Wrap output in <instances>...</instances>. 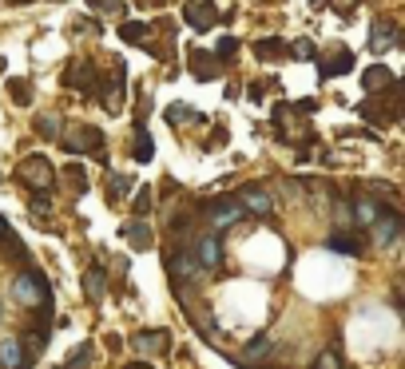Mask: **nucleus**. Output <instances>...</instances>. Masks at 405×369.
Masks as SVG:
<instances>
[{
	"label": "nucleus",
	"instance_id": "nucleus-1",
	"mask_svg": "<svg viewBox=\"0 0 405 369\" xmlns=\"http://www.w3.org/2000/svg\"><path fill=\"white\" fill-rule=\"evenodd\" d=\"M12 298H17L24 310H40L44 302H52V286H48V278L40 270H24L12 278Z\"/></svg>",
	"mask_w": 405,
	"mask_h": 369
},
{
	"label": "nucleus",
	"instance_id": "nucleus-2",
	"mask_svg": "<svg viewBox=\"0 0 405 369\" xmlns=\"http://www.w3.org/2000/svg\"><path fill=\"white\" fill-rule=\"evenodd\" d=\"M17 175H20V183H24V187H32L36 195H44L52 183H56V167H52L44 155H24Z\"/></svg>",
	"mask_w": 405,
	"mask_h": 369
},
{
	"label": "nucleus",
	"instance_id": "nucleus-3",
	"mask_svg": "<svg viewBox=\"0 0 405 369\" xmlns=\"http://www.w3.org/2000/svg\"><path fill=\"white\" fill-rule=\"evenodd\" d=\"M60 143H64V151H72V155H80V151L99 155V151H103V131L88 128V123H72V128L60 135Z\"/></svg>",
	"mask_w": 405,
	"mask_h": 369
},
{
	"label": "nucleus",
	"instance_id": "nucleus-4",
	"mask_svg": "<svg viewBox=\"0 0 405 369\" xmlns=\"http://www.w3.org/2000/svg\"><path fill=\"white\" fill-rule=\"evenodd\" d=\"M275 123L286 131L282 139H290V143H298V139H306V135H310V131H306V119H302V112H298V108H275Z\"/></svg>",
	"mask_w": 405,
	"mask_h": 369
},
{
	"label": "nucleus",
	"instance_id": "nucleus-5",
	"mask_svg": "<svg viewBox=\"0 0 405 369\" xmlns=\"http://www.w3.org/2000/svg\"><path fill=\"white\" fill-rule=\"evenodd\" d=\"M64 83L68 88H76V92H96L99 76H96V68L88 64V60H72L68 72H64Z\"/></svg>",
	"mask_w": 405,
	"mask_h": 369
},
{
	"label": "nucleus",
	"instance_id": "nucleus-6",
	"mask_svg": "<svg viewBox=\"0 0 405 369\" xmlns=\"http://www.w3.org/2000/svg\"><path fill=\"white\" fill-rule=\"evenodd\" d=\"M183 20L191 24L195 32H207L215 20H219V12H215V4H211V0H191V4L183 8Z\"/></svg>",
	"mask_w": 405,
	"mask_h": 369
},
{
	"label": "nucleus",
	"instance_id": "nucleus-7",
	"mask_svg": "<svg viewBox=\"0 0 405 369\" xmlns=\"http://www.w3.org/2000/svg\"><path fill=\"white\" fill-rule=\"evenodd\" d=\"M195 262H199L203 270H219V266H223V246H219L215 235H203V239H199V246H195Z\"/></svg>",
	"mask_w": 405,
	"mask_h": 369
},
{
	"label": "nucleus",
	"instance_id": "nucleus-8",
	"mask_svg": "<svg viewBox=\"0 0 405 369\" xmlns=\"http://www.w3.org/2000/svg\"><path fill=\"white\" fill-rule=\"evenodd\" d=\"M350 68H354V52H350V48H338V52H330L322 64H318V72H322V80H334V76L350 72Z\"/></svg>",
	"mask_w": 405,
	"mask_h": 369
},
{
	"label": "nucleus",
	"instance_id": "nucleus-9",
	"mask_svg": "<svg viewBox=\"0 0 405 369\" xmlns=\"http://www.w3.org/2000/svg\"><path fill=\"white\" fill-rule=\"evenodd\" d=\"M393 72H389L386 64H373V68H366V72H362V88H366V92H370V96H377V92H386V88H393Z\"/></svg>",
	"mask_w": 405,
	"mask_h": 369
},
{
	"label": "nucleus",
	"instance_id": "nucleus-10",
	"mask_svg": "<svg viewBox=\"0 0 405 369\" xmlns=\"http://www.w3.org/2000/svg\"><path fill=\"white\" fill-rule=\"evenodd\" d=\"M397 44V24H389V20H373L370 28V52H389Z\"/></svg>",
	"mask_w": 405,
	"mask_h": 369
},
{
	"label": "nucleus",
	"instance_id": "nucleus-11",
	"mask_svg": "<svg viewBox=\"0 0 405 369\" xmlns=\"http://www.w3.org/2000/svg\"><path fill=\"white\" fill-rule=\"evenodd\" d=\"M0 369H32V357L17 346V337L0 341Z\"/></svg>",
	"mask_w": 405,
	"mask_h": 369
},
{
	"label": "nucleus",
	"instance_id": "nucleus-12",
	"mask_svg": "<svg viewBox=\"0 0 405 369\" xmlns=\"http://www.w3.org/2000/svg\"><path fill=\"white\" fill-rule=\"evenodd\" d=\"M48 334H52V326H48V321H36L32 330H24V334H20L17 346H20L24 353H28V357H32V353H40L44 346H48Z\"/></svg>",
	"mask_w": 405,
	"mask_h": 369
},
{
	"label": "nucleus",
	"instance_id": "nucleus-13",
	"mask_svg": "<svg viewBox=\"0 0 405 369\" xmlns=\"http://www.w3.org/2000/svg\"><path fill=\"white\" fill-rule=\"evenodd\" d=\"M167 270H171V278H183V282H191L195 274H199V262H195V255H187V250H183V255H179V250H171V255H167Z\"/></svg>",
	"mask_w": 405,
	"mask_h": 369
},
{
	"label": "nucleus",
	"instance_id": "nucleus-14",
	"mask_svg": "<svg viewBox=\"0 0 405 369\" xmlns=\"http://www.w3.org/2000/svg\"><path fill=\"white\" fill-rule=\"evenodd\" d=\"M187 64H191L195 80H215V76H219V60H215L211 52H203V48H195L191 56H187Z\"/></svg>",
	"mask_w": 405,
	"mask_h": 369
},
{
	"label": "nucleus",
	"instance_id": "nucleus-15",
	"mask_svg": "<svg viewBox=\"0 0 405 369\" xmlns=\"http://www.w3.org/2000/svg\"><path fill=\"white\" fill-rule=\"evenodd\" d=\"M131 346L144 353V357H151V353H163V350H167V334H163V330H144V334H135V341H131Z\"/></svg>",
	"mask_w": 405,
	"mask_h": 369
},
{
	"label": "nucleus",
	"instance_id": "nucleus-16",
	"mask_svg": "<svg viewBox=\"0 0 405 369\" xmlns=\"http://www.w3.org/2000/svg\"><path fill=\"white\" fill-rule=\"evenodd\" d=\"M80 286H83V294H88V298H92V302H99V298H103V294H108V274L99 270V266H92V270H83Z\"/></svg>",
	"mask_w": 405,
	"mask_h": 369
},
{
	"label": "nucleus",
	"instance_id": "nucleus-17",
	"mask_svg": "<svg viewBox=\"0 0 405 369\" xmlns=\"http://www.w3.org/2000/svg\"><path fill=\"white\" fill-rule=\"evenodd\" d=\"M239 207L250 210V215H270V210H275V199L266 191H243L239 195Z\"/></svg>",
	"mask_w": 405,
	"mask_h": 369
},
{
	"label": "nucleus",
	"instance_id": "nucleus-18",
	"mask_svg": "<svg viewBox=\"0 0 405 369\" xmlns=\"http://www.w3.org/2000/svg\"><path fill=\"white\" fill-rule=\"evenodd\" d=\"M243 215H246V210L239 207V203H215V207H211V223H215V230H219V226L239 223Z\"/></svg>",
	"mask_w": 405,
	"mask_h": 369
},
{
	"label": "nucleus",
	"instance_id": "nucleus-19",
	"mask_svg": "<svg viewBox=\"0 0 405 369\" xmlns=\"http://www.w3.org/2000/svg\"><path fill=\"white\" fill-rule=\"evenodd\" d=\"M382 215H386V210L377 207L373 199H354V223H357V226H373L377 219H382Z\"/></svg>",
	"mask_w": 405,
	"mask_h": 369
},
{
	"label": "nucleus",
	"instance_id": "nucleus-20",
	"mask_svg": "<svg viewBox=\"0 0 405 369\" xmlns=\"http://www.w3.org/2000/svg\"><path fill=\"white\" fill-rule=\"evenodd\" d=\"M397 235H402V219L397 215H382L373 223V239L377 242H397Z\"/></svg>",
	"mask_w": 405,
	"mask_h": 369
},
{
	"label": "nucleus",
	"instance_id": "nucleus-21",
	"mask_svg": "<svg viewBox=\"0 0 405 369\" xmlns=\"http://www.w3.org/2000/svg\"><path fill=\"white\" fill-rule=\"evenodd\" d=\"M124 239H128L135 250H147V246H151V226H147L144 219H135V223L124 226Z\"/></svg>",
	"mask_w": 405,
	"mask_h": 369
},
{
	"label": "nucleus",
	"instance_id": "nucleus-22",
	"mask_svg": "<svg viewBox=\"0 0 405 369\" xmlns=\"http://www.w3.org/2000/svg\"><path fill=\"white\" fill-rule=\"evenodd\" d=\"M326 246H330V250H338V255H362V250H366V242L357 239V235H330Z\"/></svg>",
	"mask_w": 405,
	"mask_h": 369
},
{
	"label": "nucleus",
	"instance_id": "nucleus-23",
	"mask_svg": "<svg viewBox=\"0 0 405 369\" xmlns=\"http://www.w3.org/2000/svg\"><path fill=\"white\" fill-rule=\"evenodd\" d=\"M60 131H64L60 115H52V112L36 115V135H40V139H60Z\"/></svg>",
	"mask_w": 405,
	"mask_h": 369
},
{
	"label": "nucleus",
	"instance_id": "nucleus-24",
	"mask_svg": "<svg viewBox=\"0 0 405 369\" xmlns=\"http://www.w3.org/2000/svg\"><path fill=\"white\" fill-rule=\"evenodd\" d=\"M131 155H135L139 163H151V155H155V143H151V135H147L144 123L135 128V147H131Z\"/></svg>",
	"mask_w": 405,
	"mask_h": 369
},
{
	"label": "nucleus",
	"instance_id": "nucleus-25",
	"mask_svg": "<svg viewBox=\"0 0 405 369\" xmlns=\"http://www.w3.org/2000/svg\"><path fill=\"white\" fill-rule=\"evenodd\" d=\"M266 353H270V337H259V341H255L243 357H235V361H239V366H262V361H266Z\"/></svg>",
	"mask_w": 405,
	"mask_h": 369
},
{
	"label": "nucleus",
	"instance_id": "nucleus-26",
	"mask_svg": "<svg viewBox=\"0 0 405 369\" xmlns=\"http://www.w3.org/2000/svg\"><path fill=\"white\" fill-rule=\"evenodd\" d=\"M255 56H259V60H278V56H286V44H282V40H259V44H255Z\"/></svg>",
	"mask_w": 405,
	"mask_h": 369
},
{
	"label": "nucleus",
	"instance_id": "nucleus-27",
	"mask_svg": "<svg viewBox=\"0 0 405 369\" xmlns=\"http://www.w3.org/2000/svg\"><path fill=\"white\" fill-rule=\"evenodd\" d=\"M151 207H155V195H151V187H139V195H135V219H147L151 215Z\"/></svg>",
	"mask_w": 405,
	"mask_h": 369
},
{
	"label": "nucleus",
	"instance_id": "nucleus-28",
	"mask_svg": "<svg viewBox=\"0 0 405 369\" xmlns=\"http://www.w3.org/2000/svg\"><path fill=\"white\" fill-rule=\"evenodd\" d=\"M144 36H147V24H144V20H128V24L119 28V40H131V44H139Z\"/></svg>",
	"mask_w": 405,
	"mask_h": 369
},
{
	"label": "nucleus",
	"instance_id": "nucleus-29",
	"mask_svg": "<svg viewBox=\"0 0 405 369\" xmlns=\"http://www.w3.org/2000/svg\"><path fill=\"white\" fill-rule=\"evenodd\" d=\"M88 361H92V346H76V350H72V357L64 361V369H83Z\"/></svg>",
	"mask_w": 405,
	"mask_h": 369
},
{
	"label": "nucleus",
	"instance_id": "nucleus-30",
	"mask_svg": "<svg viewBox=\"0 0 405 369\" xmlns=\"http://www.w3.org/2000/svg\"><path fill=\"white\" fill-rule=\"evenodd\" d=\"M235 52H239V40H235V36H223V40H219V44H215V60H230V56H235Z\"/></svg>",
	"mask_w": 405,
	"mask_h": 369
},
{
	"label": "nucleus",
	"instance_id": "nucleus-31",
	"mask_svg": "<svg viewBox=\"0 0 405 369\" xmlns=\"http://www.w3.org/2000/svg\"><path fill=\"white\" fill-rule=\"evenodd\" d=\"M290 56H294V60H314V56H318V48H314V40H294Z\"/></svg>",
	"mask_w": 405,
	"mask_h": 369
},
{
	"label": "nucleus",
	"instance_id": "nucleus-32",
	"mask_svg": "<svg viewBox=\"0 0 405 369\" xmlns=\"http://www.w3.org/2000/svg\"><path fill=\"white\" fill-rule=\"evenodd\" d=\"M124 191H131V179L128 175H108V195H112V199H119Z\"/></svg>",
	"mask_w": 405,
	"mask_h": 369
},
{
	"label": "nucleus",
	"instance_id": "nucleus-33",
	"mask_svg": "<svg viewBox=\"0 0 405 369\" xmlns=\"http://www.w3.org/2000/svg\"><path fill=\"white\" fill-rule=\"evenodd\" d=\"M8 96L17 99V103H28V99H32V88H28L24 80H12L8 83Z\"/></svg>",
	"mask_w": 405,
	"mask_h": 369
},
{
	"label": "nucleus",
	"instance_id": "nucleus-34",
	"mask_svg": "<svg viewBox=\"0 0 405 369\" xmlns=\"http://www.w3.org/2000/svg\"><path fill=\"white\" fill-rule=\"evenodd\" d=\"M167 119H171V123H183V119H187V123H199V112H191V108H167Z\"/></svg>",
	"mask_w": 405,
	"mask_h": 369
},
{
	"label": "nucleus",
	"instance_id": "nucleus-35",
	"mask_svg": "<svg viewBox=\"0 0 405 369\" xmlns=\"http://www.w3.org/2000/svg\"><path fill=\"white\" fill-rule=\"evenodd\" d=\"M314 369H342V353L338 350H326L318 361H314Z\"/></svg>",
	"mask_w": 405,
	"mask_h": 369
},
{
	"label": "nucleus",
	"instance_id": "nucleus-36",
	"mask_svg": "<svg viewBox=\"0 0 405 369\" xmlns=\"http://www.w3.org/2000/svg\"><path fill=\"white\" fill-rule=\"evenodd\" d=\"M64 179L72 183V187H76V191H83V175H80V167H68V171H64Z\"/></svg>",
	"mask_w": 405,
	"mask_h": 369
},
{
	"label": "nucleus",
	"instance_id": "nucleus-37",
	"mask_svg": "<svg viewBox=\"0 0 405 369\" xmlns=\"http://www.w3.org/2000/svg\"><path fill=\"white\" fill-rule=\"evenodd\" d=\"M32 210H36V215H48V195H36V199H32Z\"/></svg>",
	"mask_w": 405,
	"mask_h": 369
},
{
	"label": "nucleus",
	"instance_id": "nucleus-38",
	"mask_svg": "<svg viewBox=\"0 0 405 369\" xmlns=\"http://www.w3.org/2000/svg\"><path fill=\"white\" fill-rule=\"evenodd\" d=\"M8 235H12V230H8V219H4V215H0V242L8 239Z\"/></svg>",
	"mask_w": 405,
	"mask_h": 369
},
{
	"label": "nucleus",
	"instance_id": "nucleus-39",
	"mask_svg": "<svg viewBox=\"0 0 405 369\" xmlns=\"http://www.w3.org/2000/svg\"><path fill=\"white\" fill-rule=\"evenodd\" d=\"M128 369H151V366H147V361H135V366H128Z\"/></svg>",
	"mask_w": 405,
	"mask_h": 369
}]
</instances>
